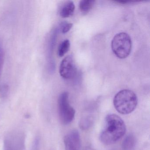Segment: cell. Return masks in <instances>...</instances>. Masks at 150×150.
<instances>
[{
  "label": "cell",
  "instance_id": "ba28073f",
  "mask_svg": "<svg viewBox=\"0 0 150 150\" xmlns=\"http://www.w3.org/2000/svg\"><path fill=\"white\" fill-rule=\"evenodd\" d=\"M75 6L71 1H67L61 7L59 10V15L62 18H68L73 15Z\"/></svg>",
  "mask_w": 150,
  "mask_h": 150
},
{
  "label": "cell",
  "instance_id": "7c38bea8",
  "mask_svg": "<svg viewBox=\"0 0 150 150\" xmlns=\"http://www.w3.org/2000/svg\"><path fill=\"white\" fill-rule=\"evenodd\" d=\"M70 47V42L69 40H67L62 42L59 45L57 51L58 56L61 57L69 51Z\"/></svg>",
  "mask_w": 150,
  "mask_h": 150
},
{
  "label": "cell",
  "instance_id": "7a4b0ae2",
  "mask_svg": "<svg viewBox=\"0 0 150 150\" xmlns=\"http://www.w3.org/2000/svg\"><path fill=\"white\" fill-rule=\"evenodd\" d=\"M113 103L117 112L122 115H128L136 109L138 103L137 97L133 91L123 89L115 95Z\"/></svg>",
  "mask_w": 150,
  "mask_h": 150
},
{
  "label": "cell",
  "instance_id": "8fae6325",
  "mask_svg": "<svg viewBox=\"0 0 150 150\" xmlns=\"http://www.w3.org/2000/svg\"><path fill=\"white\" fill-rule=\"evenodd\" d=\"M94 121V116L91 114L84 116L80 122V128L83 130H87L93 125Z\"/></svg>",
  "mask_w": 150,
  "mask_h": 150
},
{
  "label": "cell",
  "instance_id": "6da1fadb",
  "mask_svg": "<svg viewBox=\"0 0 150 150\" xmlns=\"http://www.w3.org/2000/svg\"><path fill=\"white\" fill-rule=\"evenodd\" d=\"M126 126L123 120L115 114H109L105 118V125L100 135V139L105 145L115 144L125 134Z\"/></svg>",
  "mask_w": 150,
  "mask_h": 150
},
{
  "label": "cell",
  "instance_id": "9c48e42d",
  "mask_svg": "<svg viewBox=\"0 0 150 150\" xmlns=\"http://www.w3.org/2000/svg\"><path fill=\"white\" fill-rule=\"evenodd\" d=\"M136 144V139L132 134L127 135L123 141L122 150H134Z\"/></svg>",
  "mask_w": 150,
  "mask_h": 150
},
{
  "label": "cell",
  "instance_id": "8992f818",
  "mask_svg": "<svg viewBox=\"0 0 150 150\" xmlns=\"http://www.w3.org/2000/svg\"><path fill=\"white\" fill-rule=\"evenodd\" d=\"M65 150H81L80 136L78 131L73 130L68 132L64 138Z\"/></svg>",
  "mask_w": 150,
  "mask_h": 150
},
{
  "label": "cell",
  "instance_id": "e0dca14e",
  "mask_svg": "<svg viewBox=\"0 0 150 150\" xmlns=\"http://www.w3.org/2000/svg\"><path fill=\"white\" fill-rule=\"evenodd\" d=\"M85 150H96L95 149H94L92 147H90V146H88L86 148Z\"/></svg>",
  "mask_w": 150,
  "mask_h": 150
},
{
  "label": "cell",
  "instance_id": "2e32d148",
  "mask_svg": "<svg viewBox=\"0 0 150 150\" xmlns=\"http://www.w3.org/2000/svg\"><path fill=\"white\" fill-rule=\"evenodd\" d=\"M114 2L120 3V4H127L133 2L132 1H114Z\"/></svg>",
  "mask_w": 150,
  "mask_h": 150
},
{
  "label": "cell",
  "instance_id": "5b68a950",
  "mask_svg": "<svg viewBox=\"0 0 150 150\" xmlns=\"http://www.w3.org/2000/svg\"><path fill=\"white\" fill-rule=\"evenodd\" d=\"M59 74L65 79H71L75 77L77 68L72 56H67L61 61L59 66Z\"/></svg>",
  "mask_w": 150,
  "mask_h": 150
},
{
  "label": "cell",
  "instance_id": "30bf717a",
  "mask_svg": "<svg viewBox=\"0 0 150 150\" xmlns=\"http://www.w3.org/2000/svg\"><path fill=\"white\" fill-rule=\"evenodd\" d=\"M95 1L93 0H82L80 1L79 8L83 14H87L93 7Z\"/></svg>",
  "mask_w": 150,
  "mask_h": 150
},
{
  "label": "cell",
  "instance_id": "4fadbf2b",
  "mask_svg": "<svg viewBox=\"0 0 150 150\" xmlns=\"http://www.w3.org/2000/svg\"><path fill=\"white\" fill-rule=\"evenodd\" d=\"M73 24L71 23H67L66 22L61 23L60 24V29L63 34L68 32L72 27Z\"/></svg>",
  "mask_w": 150,
  "mask_h": 150
},
{
  "label": "cell",
  "instance_id": "52a82bcc",
  "mask_svg": "<svg viewBox=\"0 0 150 150\" xmlns=\"http://www.w3.org/2000/svg\"><path fill=\"white\" fill-rule=\"evenodd\" d=\"M22 139L11 137L6 139L4 142V150H20L22 147Z\"/></svg>",
  "mask_w": 150,
  "mask_h": 150
},
{
  "label": "cell",
  "instance_id": "9a60e30c",
  "mask_svg": "<svg viewBox=\"0 0 150 150\" xmlns=\"http://www.w3.org/2000/svg\"><path fill=\"white\" fill-rule=\"evenodd\" d=\"M9 92V87L6 84H3L0 87V97L5 98L7 96Z\"/></svg>",
  "mask_w": 150,
  "mask_h": 150
},
{
  "label": "cell",
  "instance_id": "277c9868",
  "mask_svg": "<svg viewBox=\"0 0 150 150\" xmlns=\"http://www.w3.org/2000/svg\"><path fill=\"white\" fill-rule=\"evenodd\" d=\"M58 107L60 122L65 125L70 124L75 117V110L69 103L68 93L64 92L59 96Z\"/></svg>",
  "mask_w": 150,
  "mask_h": 150
},
{
  "label": "cell",
  "instance_id": "3957f363",
  "mask_svg": "<svg viewBox=\"0 0 150 150\" xmlns=\"http://www.w3.org/2000/svg\"><path fill=\"white\" fill-rule=\"evenodd\" d=\"M111 47L112 51L117 57L120 59L125 58L129 55L131 52V38L127 33H118L112 39Z\"/></svg>",
  "mask_w": 150,
  "mask_h": 150
},
{
  "label": "cell",
  "instance_id": "5bb4252c",
  "mask_svg": "<svg viewBox=\"0 0 150 150\" xmlns=\"http://www.w3.org/2000/svg\"><path fill=\"white\" fill-rule=\"evenodd\" d=\"M5 59V52L2 45H0V78L1 76V72L4 65Z\"/></svg>",
  "mask_w": 150,
  "mask_h": 150
}]
</instances>
